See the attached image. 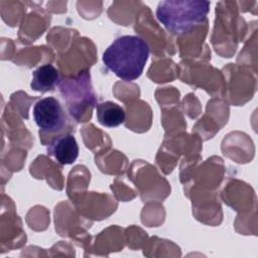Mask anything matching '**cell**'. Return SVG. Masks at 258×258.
Returning a JSON list of instances; mask_svg holds the SVG:
<instances>
[{"label":"cell","mask_w":258,"mask_h":258,"mask_svg":"<svg viewBox=\"0 0 258 258\" xmlns=\"http://www.w3.org/2000/svg\"><path fill=\"white\" fill-rule=\"evenodd\" d=\"M149 56L147 42L137 35L116 38L104 51L103 62L123 81L137 80Z\"/></svg>","instance_id":"cell-1"},{"label":"cell","mask_w":258,"mask_h":258,"mask_svg":"<svg viewBox=\"0 0 258 258\" xmlns=\"http://www.w3.org/2000/svg\"><path fill=\"white\" fill-rule=\"evenodd\" d=\"M209 11V1L166 0L158 3L156 17L169 32L181 35L202 24Z\"/></svg>","instance_id":"cell-2"},{"label":"cell","mask_w":258,"mask_h":258,"mask_svg":"<svg viewBox=\"0 0 258 258\" xmlns=\"http://www.w3.org/2000/svg\"><path fill=\"white\" fill-rule=\"evenodd\" d=\"M58 88L70 115L78 121L87 108L92 109L97 105L89 71H83L72 79L59 80Z\"/></svg>","instance_id":"cell-3"},{"label":"cell","mask_w":258,"mask_h":258,"mask_svg":"<svg viewBox=\"0 0 258 258\" xmlns=\"http://www.w3.org/2000/svg\"><path fill=\"white\" fill-rule=\"evenodd\" d=\"M33 117L42 133H60L69 124L62 105L53 97L37 101L33 107Z\"/></svg>","instance_id":"cell-4"},{"label":"cell","mask_w":258,"mask_h":258,"mask_svg":"<svg viewBox=\"0 0 258 258\" xmlns=\"http://www.w3.org/2000/svg\"><path fill=\"white\" fill-rule=\"evenodd\" d=\"M47 154L52 156L61 165L72 164L79 156V145L71 133H61L55 136L47 145Z\"/></svg>","instance_id":"cell-5"},{"label":"cell","mask_w":258,"mask_h":258,"mask_svg":"<svg viewBox=\"0 0 258 258\" xmlns=\"http://www.w3.org/2000/svg\"><path fill=\"white\" fill-rule=\"evenodd\" d=\"M59 83L58 71L49 63L40 66L32 74L30 87L33 91L46 93L52 91Z\"/></svg>","instance_id":"cell-6"},{"label":"cell","mask_w":258,"mask_h":258,"mask_svg":"<svg viewBox=\"0 0 258 258\" xmlns=\"http://www.w3.org/2000/svg\"><path fill=\"white\" fill-rule=\"evenodd\" d=\"M97 118L105 127H117L125 121V112L118 104L106 101L96 105Z\"/></svg>","instance_id":"cell-7"}]
</instances>
